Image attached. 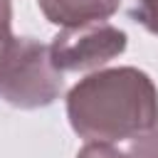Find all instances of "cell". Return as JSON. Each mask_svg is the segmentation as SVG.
I'll use <instances>...</instances> for the list:
<instances>
[{
  "label": "cell",
  "instance_id": "6da1fadb",
  "mask_svg": "<svg viewBox=\"0 0 158 158\" xmlns=\"http://www.w3.org/2000/svg\"><path fill=\"white\" fill-rule=\"evenodd\" d=\"M67 116L86 141L136 138L158 123V89L136 67L99 69L69 89Z\"/></svg>",
  "mask_w": 158,
  "mask_h": 158
},
{
  "label": "cell",
  "instance_id": "7a4b0ae2",
  "mask_svg": "<svg viewBox=\"0 0 158 158\" xmlns=\"http://www.w3.org/2000/svg\"><path fill=\"white\" fill-rule=\"evenodd\" d=\"M62 91V72L49 59V47L17 37L0 64V99L17 109L49 106Z\"/></svg>",
  "mask_w": 158,
  "mask_h": 158
},
{
  "label": "cell",
  "instance_id": "3957f363",
  "mask_svg": "<svg viewBox=\"0 0 158 158\" xmlns=\"http://www.w3.org/2000/svg\"><path fill=\"white\" fill-rule=\"evenodd\" d=\"M126 44V32L109 22L64 27L49 44V59L59 72H84L118 57Z\"/></svg>",
  "mask_w": 158,
  "mask_h": 158
},
{
  "label": "cell",
  "instance_id": "277c9868",
  "mask_svg": "<svg viewBox=\"0 0 158 158\" xmlns=\"http://www.w3.org/2000/svg\"><path fill=\"white\" fill-rule=\"evenodd\" d=\"M121 0H40V10L52 25L81 27L91 22H104L118 10Z\"/></svg>",
  "mask_w": 158,
  "mask_h": 158
},
{
  "label": "cell",
  "instance_id": "5b68a950",
  "mask_svg": "<svg viewBox=\"0 0 158 158\" xmlns=\"http://www.w3.org/2000/svg\"><path fill=\"white\" fill-rule=\"evenodd\" d=\"M126 156H128V158H158V123H156L151 131L136 136V138L131 141Z\"/></svg>",
  "mask_w": 158,
  "mask_h": 158
},
{
  "label": "cell",
  "instance_id": "8992f818",
  "mask_svg": "<svg viewBox=\"0 0 158 158\" xmlns=\"http://www.w3.org/2000/svg\"><path fill=\"white\" fill-rule=\"evenodd\" d=\"M15 40L17 37L12 35V0H0V64L5 62Z\"/></svg>",
  "mask_w": 158,
  "mask_h": 158
},
{
  "label": "cell",
  "instance_id": "52a82bcc",
  "mask_svg": "<svg viewBox=\"0 0 158 158\" xmlns=\"http://www.w3.org/2000/svg\"><path fill=\"white\" fill-rule=\"evenodd\" d=\"M131 17L136 22H141L148 32L158 35V0H136Z\"/></svg>",
  "mask_w": 158,
  "mask_h": 158
},
{
  "label": "cell",
  "instance_id": "ba28073f",
  "mask_svg": "<svg viewBox=\"0 0 158 158\" xmlns=\"http://www.w3.org/2000/svg\"><path fill=\"white\" fill-rule=\"evenodd\" d=\"M77 158H128L126 153H121L116 146L111 143H104V141H89L79 153Z\"/></svg>",
  "mask_w": 158,
  "mask_h": 158
}]
</instances>
